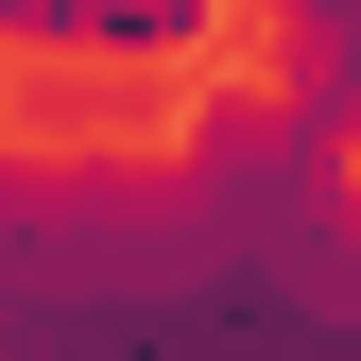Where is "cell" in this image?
I'll return each instance as SVG.
<instances>
[{
    "label": "cell",
    "mask_w": 361,
    "mask_h": 361,
    "mask_svg": "<svg viewBox=\"0 0 361 361\" xmlns=\"http://www.w3.org/2000/svg\"><path fill=\"white\" fill-rule=\"evenodd\" d=\"M0 361H361V190L293 104L190 121V155H69L0 207Z\"/></svg>",
    "instance_id": "cell-1"
},
{
    "label": "cell",
    "mask_w": 361,
    "mask_h": 361,
    "mask_svg": "<svg viewBox=\"0 0 361 361\" xmlns=\"http://www.w3.org/2000/svg\"><path fill=\"white\" fill-rule=\"evenodd\" d=\"M224 35V0H0V52H52V69H190Z\"/></svg>",
    "instance_id": "cell-2"
},
{
    "label": "cell",
    "mask_w": 361,
    "mask_h": 361,
    "mask_svg": "<svg viewBox=\"0 0 361 361\" xmlns=\"http://www.w3.org/2000/svg\"><path fill=\"white\" fill-rule=\"evenodd\" d=\"M276 18H293V86L276 104L310 138H361V0H276Z\"/></svg>",
    "instance_id": "cell-3"
}]
</instances>
